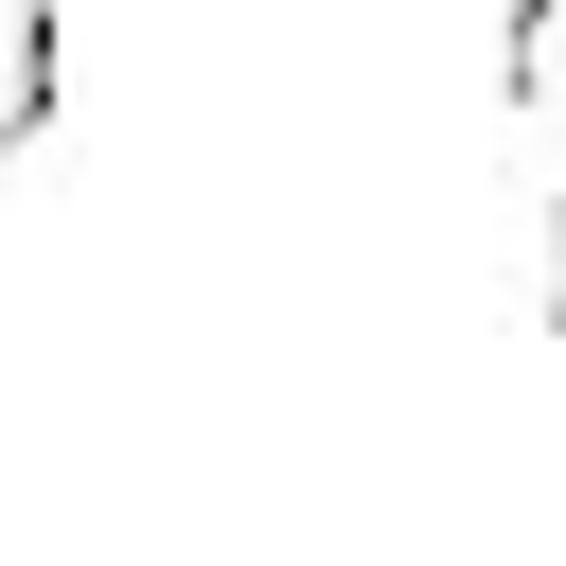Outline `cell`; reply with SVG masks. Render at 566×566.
<instances>
[{"label":"cell","mask_w":566,"mask_h":566,"mask_svg":"<svg viewBox=\"0 0 566 566\" xmlns=\"http://www.w3.org/2000/svg\"><path fill=\"white\" fill-rule=\"evenodd\" d=\"M495 71H513V106H531V124H566V0H513Z\"/></svg>","instance_id":"obj_2"},{"label":"cell","mask_w":566,"mask_h":566,"mask_svg":"<svg viewBox=\"0 0 566 566\" xmlns=\"http://www.w3.org/2000/svg\"><path fill=\"white\" fill-rule=\"evenodd\" d=\"M35 124H53V0H0V177L35 159Z\"/></svg>","instance_id":"obj_1"},{"label":"cell","mask_w":566,"mask_h":566,"mask_svg":"<svg viewBox=\"0 0 566 566\" xmlns=\"http://www.w3.org/2000/svg\"><path fill=\"white\" fill-rule=\"evenodd\" d=\"M548 318H566V212H548Z\"/></svg>","instance_id":"obj_3"}]
</instances>
